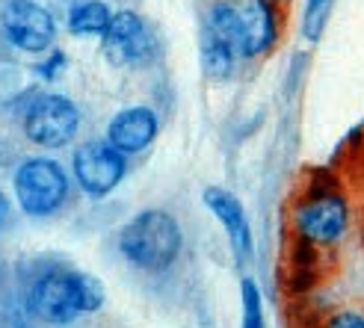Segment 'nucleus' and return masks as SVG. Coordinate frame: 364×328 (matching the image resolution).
<instances>
[{"label": "nucleus", "instance_id": "obj_10", "mask_svg": "<svg viewBox=\"0 0 364 328\" xmlns=\"http://www.w3.org/2000/svg\"><path fill=\"white\" fill-rule=\"evenodd\" d=\"M160 119L149 106H127L107 124V142L122 154H139L157 139Z\"/></svg>", "mask_w": 364, "mask_h": 328}, {"label": "nucleus", "instance_id": "obj_4", "mask_svg": "<svg viewBox=\"0 0 364 328\" xmlns=\"http://www.w3.org/2000/svg\"><path fill=\"white\" fill-rule=\"evenodd\" d=\"M12 192L21 213L33 219L53 216L68 198V177L50 157H30L12 175Z\"/></svg>", "mask_w": 364, "mask_h": 328}, {"label": "nucleus", "instance_id": "obj_7", "mask_svg": "<svg viewBox=\"0 0 364 328\" xmlns=\"http://www.w3.org/2000/svg\"><path fill=\"white\" fill-rule=\"evenodd\" d=\"M71 169H75L77 187L89 198H104L122 184L127 166H124V154L119 148H113L110 142L92 139V142H83L75 151Z\"/></svg>", "mask_w": 364, "mask_h": 328}, {"label": "nucleus", "instance_id": "obj_5", "mask_svg": "<svg viewBox=\"0 0 364 328\" xmlns=\"http://www.w3.org/2000/svg\"><path fill=\"white\" fill-rule=\"evenodd\" d=\"M80 131V109L65 95H36L24 109V136L39 148H65Z\"/></svg>", "mask_w": 364, "mask_h": 328}, {"label": "nucleus", "instance_id": "obj_11", "mask_svg": "<svg viewBox=\"0 0 364 328\" xmlns=\"http://www.w3.org/2000/svg\"><path fill=\"white\" fill-rule=\"evenodd\" d=\"M202 198H205V207L223 222L234 258L246 261L252 254V231H249V222H246L243 204L234 195H228L225 190H220V187H208Z\"/></svg>", "mask_w": 364, "mask_h": 328}, {"label": "nucleus", "instance_id": "obj_9", "mask_svg": "<svg viewBox=\"0 0 364 328\" xmlns=\"http://www.w3.org/2000/svg\"><path fill=\"white\" fill-rule=\"evenodd\" d=\"M4 35L18 50L42 53L57 39L53 15L33 0H6L4 4Z\"/></svg>", "mask_w": 364, "mask_h": 328}, {"label": "nucleus", "instance_id": "obj_14", "mask_svg": "<svg viewBox=\"0 0 364 328\" xmlns=\"http://www.w3.org/2000/svg\"><path fill=\"white\" fill-rule=\"evenodd\" d=\"M243 328H264V305L252 278L243 281Z\"/></svg>", "mask_w": 364, "mask_h": 328}, {"label": "nucleus", "instance_id": "obj_15", "mask_svg": "<svg viewBox=\"0 0 364 328\" xmlns=\"http://www.w3.org/2000/svg\"><path fill=\"white\" fill-rule=\"evenodd\" d=\"M323 328H364V314H358V311H341V314H335L329 322H326Z\"/></svg>", "mask_w": 364, "mask_h": 328}, {"label": "nucleus", "instance_id": "obj_8", "mask_svg": "<svg viewBox=\"0 0 364 328\" xmlns=\"http://www.w3.org/2000/svg\"><path fill=\"white\" fill-rule=\"evenodd\" d=\"M104 57L116 68L149 65L157 57V39L151 27L136 12L113 15L110 30L104 33Z\"/></svg>", "mask_w": 364, "mask_h": 328}, {"label": "nucleus", "instance_id": "obj_1", "mask_svg": "<svg viewBox=\"0 0 364 328\" xmlns=\"http://www.w3.org/2000/svg\"><path fill=\"white\" fill-rule=\"evenodd\" d=\"M107 302L104 284L86 272L53 266L36 275L24 293V307L45 325H71L83 314L101 311Z\"/></svg>", "mask_w": 364, "mask_h": 328}, {"label": "nucleus", "instance_id": "obj_6", "mask_svg": "<svg viewBox=\"0 0 364 328\" xmlns=\"http://www.w3.org/2000/svg\"><path fill=\"white\" fill-rule=\"evenodd\" d=\"M350 225L347 202L332 190L308 192L294 210V231L311 246L338 243Z\"/></svg>", "mask_w": 364, "mask_h": 328}, {"label": "nucleus", "instance_id": "obj_3", "mask_svg": "<svg viewBox=\"0 0 364 328\" xmlns=\"http://www.w3.org/2000/svg\"><path fill=\"white\" fill-rule=\"evenodd\" d=\"M208 30L237 57H261L276 45V12L269 0H220L208 15Z\"/></svg>", "mask_w": 364, "mask_h": 328}, {"label": "nucleus", "instance_id": "obj_2", "mask_svg": "<svg viewBox=\"0 0 364 328\" xmlns=\"http://www.w3.org/2000/svg\"><path fill=\"white\" fill-rule=\"evenodd\" d=\"M184 246L178 219L166 210H142L119 234V248L124 261L142 272L169 269Z\"/></svg>", "mask_w": 364, "mask_h": 328}, {"label": "nucleus", "instance_id": "obj_13", "mask_svg": "<svg viewBox=\"0 0 364 328\" xmlns=\"http://www.w3.org/2000/svg\"><path fill=\"white\" fill-rule=\"evenodd\" d=\"M234 60H237L234 48L225 45L220 35H213L210 30H205V35H202V65L208 71V77L225 80L231 75V68H234Z\"/></svg>", "mask_w": 364, "mask_h": 328}, {"label": "nucleus", "instance_id": "obj_16", "mask_svg": "<svg viewBox=\"0 0 364 328\" xmlns=\"http://www.w3.org/2000/svg\"><path fill=\"white\" fill-rule=\"evenodd\" d=\"M63 65H65V57H63L60 50H53V53H50V60H48V62H42V65H36V71H39L42 77L53 80V77L60 75V68H63Z\"/></svg>", "mask_w": 364, "mask_h": 328}, {"label": "nucleus", "instance_id": "obj_12", "mask_svg": "<svg viewBox=\"0 0 364 328\" xmlns=\"http://www.w3.org/2000/svg\"><path fill=\"white\" fill-rule=\"evenodd\" d=\"M113 24V15L101 0H83L68 12V30L75 35H104Z\"/></svg>", "mask_w": 364, "mask_h": 328}]
</instances>
